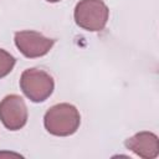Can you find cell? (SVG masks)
<instances>
[{
  "label": "cell",
  "instance_id": "5",
  "mask_svg": "<svg viewBox=\"0 0 159 159\" xmlns=\"http://www.w3.org/2000/svg\"><path fill=\"white\" fill-rule=\"evenodd\" d=\"M29 112L24 98L19 94H7L0 102V120L9 130H19L27 123Z\"/></svg>",
  "mask_w": 159,
  "mask_h": 159
},
{
  "label": "cell",
  "instance_id": "6",
  "mask_svg": "<svg viewBox=\"0 0 159 159\" xmlns=\"http://www.w3.org/2000/svg\"><path fill=\"white\" fill-rule=\"evenodd\" d=\"M124 147L143 159H154L159 155V139L158 135L143 130L129 137L124 142Z\"/></svg>",
  "mask_w": 159,
  "mask_h": 159
},
{
  "label": "cell",
  "instance_id": "4",
  "mask_svg": "<svg viewBox=\"0 0 159 159\" xmlns=\"http://www.w3.org/2000/svg\"><path fill=\"white\" fill-rule=\"evenodd\" d=\"M14 42L16 48L27 58H37L47 55L55 45V40L41 32L24 30L15 32Z\"/></svg>",
  "mask_w": 159,
  "mask_h": 159
},
{
  "label": "cell",
  "instance_id": "2",
  "mask_svg": "<svg viewBox=\"0 0 159 159\" xmlns=\"http://www.w3.org/2000/svg\"><path fill=\"white\" fill-rule=\"evenodd\" d=\"M73 19L78 27L89 31H102L109 19V9L103 0H80L73 11Z\"/></svg>",
  "mask_w": 159,
  "mask_h": 159
},
{
  "label": "cell",
  "instance_id": "1",
  "mask_svg": "<svg viewBox=\"0 0 159 159\" xmlns=\"http://www.w3.org/2000/svg\"><path fill=\"white\" fill-rule=\"evenodd\" d=\"M81 114L71 103H57L47 109L43 116L45 129L56 137H68L77 132Z\"/></svg>",
  "mask_w": 159,
  "mask_h": 159
},
{
  "label": "cell",
  "instance_id": "3",
  "mask_svg": "<svg viewBox=\"0 0 159 159\" xmlns=\"http://www.w3.org/2000/svg\"><path fill=\"white\" fill-rule=\"evenodd\" d=\"M20 88L31 102L41 103L52 94L55 81L48 72L32 67L21 73Z\"/></svg>",
  "mask_w": 159,
  "mask_h": 159
},
{
  "label": "cell",
  "instance_id": "7",
  "mask_svg": "<svg viewBox=\"0 0 159 159\" xmlns=\"http://www.w3.org/2000/svg\"><path fill=\"white\" fill-rule=\"evenodd\" d=\"M16 58L4 48H0V78L6 77L14 68Z\"/></svg>",
  "mask_w": 159,
  "mask_h": 159
},
{
  "label": "cell",
  "instance_id": "8",
  "mask_svg": "<svg viewBox=\"0 0 159 159\" xmlns=\"http://www.w3.org/2000/svg\"><path fill=\"white\" fill-rule=\"evenodd\" d=\"M47 2H58V1H61V0H46Z\"/></svg>",
  "mask_w": 159,
  "mask_h": 159
}]
</instances>
